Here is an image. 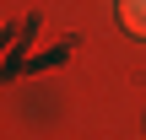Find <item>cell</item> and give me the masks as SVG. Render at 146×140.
<instances>
[{
	"label": "cell",
	"mask_w": 146,
	"mask_h": 140,
	"mask_svg": "<svg viewBox=\"0 0 146 140\" xmlns=\"http://www.w3.org/2000/svg\"><path fill=\"white\" fill-rule=\"evenodd\" d=\"M119 27L146 38V0H119Z\"/></svg>",
	"instance_id": "6da1fadb"
}]
</instances>
